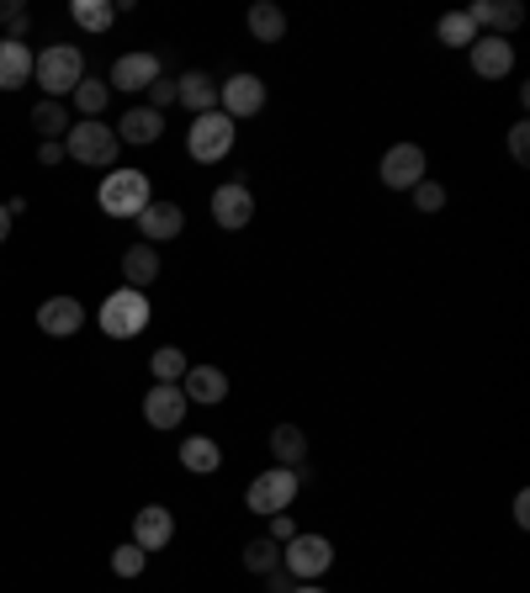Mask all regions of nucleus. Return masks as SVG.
Instances as JSON below:
<instances>
[{
  "label": "nucleus",
  "instance_id": "obj_1",
  "mask_svg": "<svg viewBox=\"0 0 530 593\" xmlns=\"http://www.w3.org/2000/svg\"><path fill=\"white\" fill-rule=\"evenodd\" d=\"M32 80L49 91V101L74 95V85L85 80V53L70 43H49L43 53H32Z\"/></svg>",
  "mask_w": 530,
  "mask_h": 593
},
{
  "label": "nucleus",
  "instance_id": "obj_2",
  "mask_svg": "<svg viewBox=\"0 0 530 593\" xmlns=\"http://www.w3.org/2000/svg\"><path fill=\"white\" fill-rule=\"evenodd\" d=\"M297 488H303V472H292V467H265L249 488H244V503H249V514H287L292 499H297Z\"/></svg>",
  "mask_w": 530,
  "mask_h": 593
},
{
  "label": "nucleus",
  "instance_id": "obj_3",
  "mask_svg": "<svg viewBox=\"0 0 530 593\" xmlns=\"http://www.w3.org/2000/svg\"><path fill=\"white\" fill-rule=\"evenodd\" d=\"M64 160L91 165V170L118 165V127H106V122H70V133H64Z\"/></svg>",
  "mask_w": 530,
  "mask_h": 593
},
{
  "label": "nucleus",
  "instance_id": "obj_4",
  "mask_svg": "<svg viewBox=\"0 0 530 593\" xmlns=\"http://www.w3.org/2000/svg\"><path fill=\"white\" fill-rule=\"evenodd\" d=\"M234 133H239V122L234 117L202 112V117H192V127H186V154H192L196 165H217V160L234 154Z\"/></svg>",
  "mask_w": 530,
  "mask_h": 593
},
{
  "label": "nucleus",
  "instance_id": "obj_5",
  "mask_svg": "<svg viewBox=\"0 0 530 593\" xmlns=\"http://www.w3.org/2000/svg\"><path fill=\"white\" fill-rule=\"evenodd\" d=\"M96 202H101V213L106 217H139L149 202H154V191H149L144 170H112V175L101 181Z\"/></svg>",
  "mask_w": 530,
  "mask_h": 593
},
{
  "label": "nucleus",
  "instance_id": "obj_6",
  "mask_svg": "<svg viewBox=\"0 0 530 593\" xmlns=\"http://www.w3.org/2000/svg\"><path fill=\"white\" fill-rule=\"evenodd\" d=\"M96 324L106 339H133V334H144L149 329V297L133 292V286H118V292L101 303Z\"/></svg>",
  "mask_w": 530,
  "mask_h": 593
},
{
  "label": "nucleus",
  "instance_id": "obj_7",
  "mask_svg": "<svg viewBox=\"0 0 530 593\" xmlns=\"http://www.w3.org/2000/svg\"><path fill=\"white\" fill-rule=\"evenodd\" d=\"M282 568H287V577H303V583H314V577H324V572L335 568V546H329V535H292L287 546H282Z\"/></svg>",
  "mask_w": 530,
  "mask_h": 593
},
{
  "label": "nucleus",
  "instance_id": "obj_8",
  "mask_svg": "<svg viewBox=\"0 0 530 593\" xmlns=\"http://www.w3.org/2000/svg\"><path fill=\"white\" fill-rule=\"evenodd\" d=\"M265 106V80L261 74H228L223 85H217V112L223 117H234V122H244V117H255Z\"/></svg>",
  "mask_w": 530,
  "mask_h": 593
},
{
  "label": "nucleus",
  "instance_id": "obj_9",
  "mask_svg": "<svg viewBox=\"0 0 530 593\" xmlns=\"http://www.w3.org/2000/svg\"><path fill=\"white\" fill-rule=\"evenodd\" d=\"M425 165H430V160H425L419 143H393L383 154V170H377V175H383L387 191H414L425 181Z\"/></svg>",
  "mask_w": 530,
  "mask_h": 593
},
{
  "label": "nucleus",
  "instance_id": "obj_10",
  "mask_svg": "<svg viewBox=\"0 0 530 593\" xmlns=\"http://www.w3.org/2000/svg\"><path fill=\"white\" fill-rule=\"evenodd\" d=\"M175 541V514H170L165 503H144L139 514H133V546L139 551H165Z\"/></svg>",
  "mask_w": 530,
  "mask_h": 593
},
{
  "label": "nucleus",
  "instance_id": "obj_11",
  "mask_svg": "<svg viewBox=\"0 0 530 593\" xmlns=\"http://www.w3.org/2000/svg\"><path fill=\"white\" fill-rule=\"evenodd\" d=\"M249 217H255V196L244 181H228V186L213 191V223L217 228H249Z\"/></svg>",
  "mask_w": 530,
  "mask_h": 593
},
{
  "label": "nucleus",
  "instance_id": "obj_12",
  "mask_svg": "<svg viewBox=\"0 0 530 593\" xmlns=\"http://www.w3.org/2000/svg\"><path fill=\"white\" fill-rule=\"evenodd\" d=\"M467 59H472V74H478V80H504V74L514 70V43L482 32L478 43L467 48Z\"/></svg>",
  "mask_w": 530,
  "mask_h": 593
},
{
  "label": "nucleus",
  "instance_id": "obj_13",
  "mask_svg": "<svg viewBox=\"0 0 530 593\" xmlns=\"http://www.w3.org/2000/svg\"><path fill=\"white\" fill-rule=\"evenodd\" d=\"M38 329L49 334V339H74V334L85 329V308H80V297H49V303L38 308Z\"/></svg>",
  "mask_w": 530,
  "mask_h": 593
},
{
  "label": "nucleus",
  "instance_id": "obj_14",
  "mask_svg": "<svg viewBox=\"0 0 530 593\" xmlns=\"http://www.w3.org/2000/svg\"><path fill=\"white\" fill-rule=\"evenodd\" d=\"M467 17H472V27H488V38H509L514 27L526 22V6L520 0H478V6H467Z\"/></svg>",
  "mask_w": 530,
  "mask_h": 593
},
{
  "label": "nucleus",
  "instance_id": "obj_15",
  "mask_svg": "<svg viewBox=\"0 0 530 593\" xmlns=\"http://www.w3.org/2000/svg\"><path fill=\"white\" fill-rule=\"evenodd\" d=\"M144 419L154 429H175L181 419H186V392L175 387V381H154L144 398Z\"/></svg>",
  "mask_w": 530,
  "mask_h": 593
},
{
  "label": "nucleus",
  "instance_id": "obj_16",
  "mask_svg": "<svg viewBox=\"0 0 530 593\" xmlns=\"http://www.w3.org/2000/svg\"><path fill=\"white\" fill-rule=\"evenodd\" d=\"M133 223L144 228V244H165V238H181V228H186V213H181L175 202H149V207L133 217Z\"/></svg>",
  "mask_w": 530,
  "mask_h": 593
},
{
  "label": "nucleus",
  "instance_id": "obj_17",
  "mask_svg": "<svg viewBox=\"0 0 530 593\" xmlns=\"http://www.w3.org/2000/svg\"><path fill=\"white\" fill-rule=\"evenodd\" d=\"M181 392H186V403H202L213 408L228 398V377L217 371V366H186V377H181Z\"/></svg>",
  "mask_w": 530,
  "mask_h": 593
},
{
  "label": "nucleus",
  "instance_id": "obj_18",
  "mask_svg": "<svg viewBox=\"0 0 530 593\" xmlns=\"http://www.w3.org/2000/svg\"><path fill=\"white\" fill-rule=\"evenodd\" d=\"M160 80V59L154 53H122L118 64H112V80L106 85H118V91H149Z\"/></svg>",
  "mask_w": 530,
  "mask_h": 593
},
{
  "label": "nucleus",
  "instance_id": "obj_19",
  "mask_svg": "<svg viewBox=\"0 0 530 593\" xmlns=\"http://www.w3.org/2000/svg\"><path fill=\"white\" fill-rule=\"evenodd\" d=\"M165 139V112L154 106H128L118 117V143H160Z\"/></svg>",
  "mask_w": 530,
  "mask_h": 593
},
{
  "label": "nucleus",
  "instance_id": "obj_20",
  "mask_svg": "<svg viewBox=\"0 0 530 593\" xmlns=\"http://www.w3.org/2000/svg\"><path fill=\"white\" fill-rule=\"evenodd\" d=\"M175 101L192 112V117H202V112H217V80L207 70H192L175 80Z\"/></svg>",
  "mask_w": 530,
  "mask_h": 593
},
{
  "label": "nucleus",
  "instance_id": "obj_21",
  "mask_svg": "<svg viewBox=\"0 0 530 593\" xmlns=\"http://www.w3.org/2000/svg\"><path fill=\"white\" fill-rule=\"evenodd\" d=\"M32 80V48L22 38H0V91H22Z\"/></svg>",
  "mask_w": 530,
  "mask_h": 593
},
{
  "label": "nucleus",
  "instance_id": "obj_22",
  "mask_svg": "<svg viewBox=\"0 0 530 593\" xmlns=\"http://www.w3.org/2000/svg\"><path fill=\"white\" fill-rule=\"evenodd\" d=\"M244 27H249L255 43H282V38H287V11H282L276 0H255L249 17H244Z\"/></svg>",
  "mask_w": 530,
  "mask_h": 593
},
{
  "label": "nucleus",
  "instance_id": "obj_23",
  "mask_svg": "<svg viewBox=\"0 0 530 593\" xmlns=\"http://www.w3.org/2000/svg\"><path fill=\"white\" fill-rule=\"evenodd\" d=\"M122 276L133 292H144L149 282H160V255H154V244H128L122 249Z\"/></svg>",
  "mask_w": 530,
  "mask_h": 593
},
{
  "label": "nucleus",
  "instance_id": "obj_24",
  "mask_svg": "<svg viewBox=\"0 0 530 593\" xmlns=\"http://www.w3.org/2000/svg\"><path fill=\"white\" fill-rule=\"evenodd\" d=\"M181 467L196 477H213L223 472V446L207 440V434H192V440H181Z\"/></svg>",
  "mask_w": 530,
  "mask_h": 593
},
{
  "label": "nucleus",
  "instance_id": "obj_25",
  "mask_svg": "<svg viewBox=\"0 0 530 593\" xmlns=\"http://www.w3.org/2000/svg\"><path fill=\"white\" fill-rule=\"evenodd\" d=\"M271 456H276V467H303L308 461V434H303V425H276L271 429Z\"/></svg>",
  "mask_w": 530,
  "mask_h": 593
},
{
  "label": "nucleus",
  "instance_id": "obj_26",
  "mask_svg": "<svg viewBox=\"0 0 530 593\" xmlns=\"http://www.w3.org/2000/svg\"><path fill=\"white\" fill-rule=\"evenodd\" d=\"M32 133H38L43 143H64V133H70L64 101H38V106H32Z\"/></svg>",
  "mask_w": 530,
  "mask_h": 593
},
{
  "label": "nucleus",
  "instance_id": "obj_27",
  "mask_svg": "<svg viewBox=\"0 0 530 593\" xmlns=\"http://www.w3.org/2000/svg\"><path fill=\"white\" fill-rule=\"evenodd\" d=\"M435 38H440L446 48H472L482 32L472 27V17H467V11H446V17L435 22Z\"/></svg>",
  "mask_w": 530,
  "mask_h": 593
},
{
  "label": "nucleus",
  "instance_id": "obj_28",
  "mask_svg": "<svg viewBox=\"0 0 530 593\" xmlns=\"http://www.w3.org/2000/svg\"><path fill=\"white\" fill-rule=\"evenodd\" d=\"M106 101H112V85H106V80H91V74H85V80L74 85V106H80V117L85 122H101Z\"/></svg>",
  "mask_w": 530,
  "mask_h": 593
},
{
  "label": "nucleus",
  "instance_id": "obj_29",
  "mask_svg": "<svg viewBox=\"0 0 530 593\" xmlns=\"http://www.w3.org/2000/svg\"><path fill=\"white\" fill-rule=\"evenodd\" d=\"M282 568V546L271 541V535H255V541H244V572H255V577H265V572Z\"/></svg>",
  "mask_w": 530,
  "mask_h": 593
},
{
  "label": "nucleus",
  "instance_id": "obj_30",
  "mask_svg": "<svg viewBox=\"0 0 530 593\" xmlns=\"http://www.w3.org/2000/svg\"><path fill=\"white\" fill-rule=\"evenodd\" d=\"M70 17H74V27H85V32H106L112 17H118V6H106V0H74Z\"/></svg>",
  "mask_w": 530,
  "mask_h": 593
},
{
  "label": "nucleus",
  "instance_id": "obj_31",
  "mask_svg": "<svg viewBox=\"0 0 530 593\" xmlns=\"http://www.w3.org/2000/svg\"><path fill=\"white\" fill-rule=\"evenodd\" d=\"M186 366H192V360L181 356L175 345H165V350H154V360H149V371H154V381H175V387H181V377H186Z\"/></svg>",
  "mask_w": 530,
  "mask_h": 593
},
{
  "label": "nucleus",
  "instance_id": "obj_32",
  "mask_svg": "<svg viewBox=\"0 0 530 593\" xmlns=\"http://www.w3.org/2000/svg\"><path fill=\"white\" fill-rule=\"evenodd\" d=\"M144 568H149V551H139L133 541L112 551V572H118V577H144Z\"/></svg>",
  "mask_w": 530,
  "mask_h": 593
},
{
  "label": "nucleus",
  "instance_id": "obj_33",
  "mask_svg": "<svg viewBox=\"0 0 530 593\" xmlns=\"http://www.w3.org/2000/svg\"><path fill=\"white\" fill-rule=\"evenodd\" d=\"M414 207H419V213H440V207H446V186L425 175V181L414 186Z\"/></svg>",
  "mask_w": 530,
  "mask_h": 593
},
{
  "label": "nucleus",
  "instance_id": "obj_34",
  "mask_svg": "<svg viewBox=\"0 0 530 593\" xmlns=\"http://www.w3.org/2000/svg\"><path fill=\"white\" fill-rule=\"evenodd\" d=\"M509 160H514V165H530V122H514V127H509Z\"/></svg>",
  "mask_w": 530,
  "mask_h": 593
},
{
  "label": "nucleus",
  "instance_id": "obj_35",
  "mask_svg": "<svg viewBox=\"0 0 530 593\" xmlns=\"http://www.w3.org/2000/svg\"><path fill=\"white\" fill-rule=\"evenodd\" d=\"M0 27H11L6 38H22V32H27V11H22V0H0Z\"/></svg>",
  "mask_w": 530,
  "mask_h": 593
},
{
  "label": "nucleus",
  "instance_id": "obj_36",
  "mask_svg": "<svg viewBox=\"0 0 530 593\" xmlns=\"http://www.w3.org/2000/svg\"><path fill=\"white\" fill-rule=\"evenodd\" d=\"M149 106H154V112H165V106H175V80H165V74H160V80L149 85Z\"/></svg>",
  "mask_w": 530,
  "mask_h": 593
},
{
  "label": "nucleus",
  "instance_id": "obj_37",
  "mask_svg": "<svg viewBox=\"0 0 530 593\" xmlns=\"http://www.w3.org/2000/svg\"><path fill=\"white\" fill-rule=\"evenodd\" d=\"M292 535H297V524H292V514H271V541H276V546H287Z\"/></svg>",
  "mask_w": 530,
  "mask_h": 593
},
{
  "label": "nucleus",
  "instance_id": "obj_38",
  "mask_svg": "<svg viewBox=\"0 0 530 593\" xmlns=\"http://www.w3.org/2000/svg\"><path fill=\"white\" fill-rule=\"evenodd\" d=\"M38 165H43V170L64 165V143H38Z\"/></svg>",
  "mask_w": 530,
  "mask_h": 593
},
{
  "label": "nucleus",
  "instance_id": "obj_39",
  "mask_svg": "<svg viewBox=\"0 0 530 593\" xmlns=\"http://www.w3.org/2000/svg\"><path fill=\"white\" fill-rule=\"evenodd\" d=\"M265 589H271V593H292L287 572H282V568H276V572H265Z\"/></svg>",
  "mask_w": 530,
  "mask_h": 593
},
{
  "label": "nucleus",
  "instance_id": "obj_40",
  "mask_svg": "<svg viewBox=\"0 0 530 593\" xmlns=\"http://www.w3.org/2000/svg\"><path fill=\"white\" fill-rule=\"evenodd\" d=\"M514 520H520V524H530V493H526V488L514 493Z\"/></svg>",
  "mask_w": 530,
  "mask_h": 593
},
{
  "label": "nucleus",
  "instance_id": "obj_41",
  "mask_svg": "<svg viewBox=\"0 0 530 593\" xmlns=\"http://www.w3.org/2000/svg\"><path fill=\"white\" fill-rule=\"evenodd\" d=\"M11 238V213H6V202H0V244Z\"/></svg>",
  "mask_w": 530,
  "mask_h": 593
},
{
  "label": "nucleus",
  "instance_id": "obj_42",
  "mask_svg": "<svg viewBox=\"0 0 530 593\" xmlns=\"http://www.w3.org/2000/svg\"><path fill=\"white\" fill-rule=\"evenodd\" d=\"M292 593H324V589H318V583H303V589H292Z\"/></svg>",
  "mask_w": 530,
  "mask_h": 593
}]
</instances>
